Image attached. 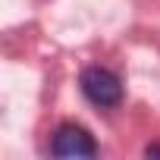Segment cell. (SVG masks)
<instances>
[{"instance_id":"1","label":"cell","mask_w":160,"mask_h":160,"mask_svg":"<svg viewBox=\"0 0 160 160\" xmlns=\"http://www.w3.org/2000/svg\"><path fill=\"white\" fill-rule=\"evenodd\" d=\"M78 91L101 110H116L122 104V78L107 66H85L78 72Z\"/></svg>"},{"instance_id":"2","label":"cell","mask_w":160,"mask_h":160,"mask_svg":"<svg viewBox=\"0 0 160 160\" xmlns=\"http://www.w3.org/2000/svg\"><path fill=\"white\" fill-rule=\"evenodd\" d=\"M98 141L94 135L78 126V122H63L57 126L53 138H50V154L53 157H98Z\"/></svg>"}]
</instances>
